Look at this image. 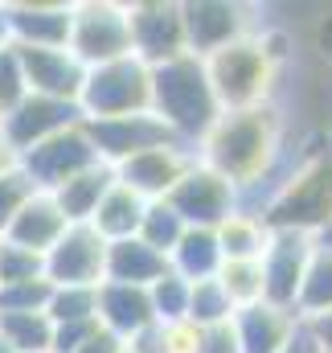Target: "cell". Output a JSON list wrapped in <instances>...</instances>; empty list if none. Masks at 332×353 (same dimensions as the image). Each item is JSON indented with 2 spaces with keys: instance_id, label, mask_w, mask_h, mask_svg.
I'll return each instance as SVG.
<instances>
[{
  "instance_id": "6da1fadb",
  "label": "cell",
  "mask_w": 332,
  "mask_h": 353,
  "mask_svg": "<svg viewBox=\"0 0 332 353\" xmlns=\"http://www.w3.org/2000/svg\"><path fill=\"white\" fill-rule=\"evenodd\" d=\"M283 136H287V119L279 103L222 111L218 123L197 144V161L209 165L218 176H226L247 205L262 185H275V169L283 161Z\"/></svg>"
},
{
  "instance_id": "7a4b0ae2",
  "label": "cell",
  "mask_w": 332,
  "mask_h": 353,
  "mask_svg": "<svg viewBox=\"0 0 332 353\" xmlns=\"http://www.w3.org/2000/svg\"><path fill=\"white\" fill-rule=\"evenodd\" d=\"M283 37L254 29L247 37H238L234 46L201 58L209 87L218 94L222 111H247V107H262V103H279V74H283Z\"/></svg>"
},
{
  "instance_id": "3957f363",
  "label": "cell",
  "mask_w": 332,
  "mask_h": 353,
  "mask_svg": "<svg viewBox=\"0 0 332 353\" xmlns=\"http://www.w3.org/2000/svg\"><path fill=\"white\" fill-rule=\"evenodd\" d=\"M152 115L189 148H197L205 140V132L218 123L222 107H218V94L209 87L201 58L185 54V58L152 70Z\"/></svg>"
},
{
  "instance_id": "277c9868",
  "label": "cell",
  "mask_w": 332,
  "mask_h": 353,
  "mask_svg": "<svg viewBox=\"0 0 332 353\" xmlns=\"http://www.w3.org/2000/svg\"><path fill=\"white\" fill-rule=\"evenodd\" d=\"M271 230H300L312 239L332 234V152L300 161L254 205Z\"/></svg>"
},
{
  "instance_id": "5b68a950",
  "label": "cell",
  "mask_w": 332,
  "mask_h": 353,
  "mask_svg": "<svg viewBox=\"0 0 332 353\" xmlns=\"http://www.w3.org/2000/svg\"><path fill=\"white\" fill-rule=\"evenodd\" d=\"M83 119H127L152 111V66H144L136 54L86 70L79 94Z\"/></svg>"
},
{
  "instance_id": "8992f818",
  "label": "cell",
  "mask_w": 332,
  "mask_h": 353,
  "mask_svg": "<svg viewBox=\"0 0 332 353\" xmlns=\"http://www.w3.org/2000/svg\"><path fill=\"white\" fill-rule=\"evenodd\" d=\"M66 50L86 70L132 58L127 4H115V0H79V4H70V41H66Z\"/></svg>"
},
{
  "instance_id": "52a82bcc",
  "label": "cell",
  "mask_w": 332,
  "mask_h": 353,
  "mask_svg": "<svg viewBox=\"0 0 332 353\" xmlns=\"http://www.w3.org/2000/svg\"><path fill=\"white\" fill-rule=\"evenodd\" d=\"M127 21H132V54L144 66L156 70L189 54L180 0H136L127 4Z\"/></svg>"
},
{
  "instance_id": "ba28073f",
  "label": "cell",
  "mask_w": 332,
  "mask_h": 353,
  "mask_svg": "<svg viewBox=\"0 0 332 353\" xmlns=\"http://www.w3.org/2000/svg\"><path fill=\"white\" fill-rule=\"evenodd\" d=\"M98 165V148L86 132V123H74L50 140H41L37 148H29L21 157V169L29 173V181L41 189V193H54L58 185H66L70 176H79L83 169Z\"/></svg>"
},
{
  "instance_id": "9c48e42d",
  "label": "cell",
  "mask_w": 332,
  "mask_h": 353,
  "mask_svg": "<svg viewBox=\"0 0 332 353\" xmlns=\"http://www.w3.org/2000/svg\"><path fill=\"white\" fill-rule=\"evenodd\" d=\"M165 201L185 218V226H205V230H218L242 205L238 189L226 176H218L209 165H201V161L176 181V189L168 193Z\"/></svg>"
},
{
  "instance_id": "30bf717a",
  "label": "cell",
  "mask_w": 332,
  "mask_h": 353,
  "mask_svg": "<svg viewBox=\"0 0 332 353\" xmlns=\"http://www.w3.org/2000/svg\"><path fill=\"white\" fill-rule=\"evenodd\" d=\"M316 239L300 234V230H271V243L262 251V283H267V304H279L287 312H295L300 304V288L312 263ZM300 316V312H295Z\"/></svg>"
},
{
  "instance_id": "8fae6325",
  "label": "cell",
  "mask_w": 332,
  "mask_h": 353,
  "mask_svg": "<svg viewBox=\"0 0 332 353\" xmlns=\"http://www.w3.org/2000/svg\"><path fill=\"white\" fill-rule=\"evenodd\" d=\"M45 279L54 288H98L107 279V243L86 222L66 226V234L45 251Z\"/></svg>"
},
{
  "instance_id": "7c38bea8",
  "label": "cell",
  "mask_w": 332,
  "mask_h": 353,
  "mask_svg": "<svg viewBox=\"0 0 332 353\" xmlns=\"http://www.w3.org/2000/svg\"><path fill=\"white\" fill-rule=\"evenodd\" d=\"M180 12H185V41L193 58H209L234 46L238 37L254 33L250 8L230 0H180Z\"/></svg>"
},
{
  "instance_id": "4fadbf2b",
  "label": "cell",
  "mask_w": 332,
  "mask_h": 353,
  "mask_svg": "<svg viewBox=\"0 0 332 353\" xmlns=\"http://www.w3.org/2000/svg\"><path fill=\"white\" fill-rule=\"evenodd\" d=\"M25 90L41 94V99H62V103H79L86 83V66L66 50V46H12Z\"/></svg>"
},
{
  "instance_id": "5bb4252c",
  "label": "cell",
  "mask_w": 332,
  "mask_h": 353,
  "mask_svg": "<svg viewBox=\"0 0 332 353\" xmlns=\"http://www.w3.org/2000/svg\"><path fill=\"white\" fill-rule=\"evenodd\" d=\"M74 123H83L79 103L41 99V94H25L12 111L0 115V132H4V140L12 144L17 161H21L29 148H37L41 140H50V136H58V132H66V128H74Z\"/></svg>"
},
{
  "instance_id": "9a60e30c",
  "label": "cell",
  "mask_w": 332,
  "mask_h": 353,
  "mask_svg": "<svg viewBox=\"0 0 332 353\" xmlns=\"http://www.w3.org/2000/svg\"><path fill=\"white\" fill-rule=\"evenodd\" d=\"M94 148H98V161L103 165H123L148 148H160V144H180L165 123L148 111V115H127V119H83Z\"/></svg>"
},
{
  "instance_id": "2e32d148",
  "label": "cell",
  "mask_w": 332,
  "mask_h": 353,
  "mask_svg": "<svg viewBox=\"0 0 332 353\" xmlns=\"http://www.w3.org/2000/svg\"><path fill=\"white\" fill-rule=\"evenodd\" d=\"M197 165V148L189 144H160V148H148L123 165H115V181L127 185L132 193H140L144 201H160L176 189V181Z\"/></svg>"
},
{
  "instance_id": "e0dca14e",
  "label": "cell",
  "mask_w": 332,
  "mask_h": 353,
  "mask_svg": "<svg viewBox=\"0 0 332 353\" xmlns=\"http://www.w3.org/2000/svg\"><path fill=\"white\" fill-rule=\"evenodd\" d=\"M8 46H66L70 41V4L12 0L0 4Z\"/></svg>"
},
{
  "instance_id": "ac0fdd59",
  "label": "cell",
  "mask_w": 332,
  "mask_h": 353,
  "mask_svg": "<svg viewBox=\"0 0 332 353\" xmlns=\"http://www.w3.org/2000/svg\"><path fill=\"white\" fill-rule=\"evenodd\" d=\"M234 337H238V353H283L287 341L300 329V316L279 308V304H250L234 312Z\"/></svg>"
},
{
  "instance_id": "d6986e66",
  "label": "cell",
  "mask_w": 332,
  "mask_h": 353,
  "mask_svg": "<svg viewBox=\"0 0 332 353\" xmlns=\"http://www.w3.org/2000/svg\"><path fill=\"white\" fill-rule=\"evenodd\" d=\"M66 214L58 210V201H54V193H33L25 205H21V214L4 226V234L0 239H8V243H17V247H25V251H33V255H45L62 234H66Z\"/></svg>"
},
{
  "instance_id": "ffe728a7",
  "label": "cell",
  "mask_w": 332,
  "mask_h": 353,
  "mask_svg": "<svg viewBox=\"0 0 332 353\" xmlns=\"http://www.w3.org/2000/svg\"><path fill=\"white\" fill-rule=\"evenodd\" d=\"M152 300L148 288H132V283H98V325L127 341L132 333H140L144 325H152Z\"/></svg>"
},
{
  "instance_id": "44dd1931",
  "label": "cell",
  "mask_w": 332,
  "mask_h": 353,
  "mask_svg": "<svg viewBox=\"0 0 332 353\" xmlns=\"http://www.w3.org/2000/svg\"><path fill=\"white\" fill-rule=\"evenodd\" d=\"M144 210H148V201H144L140 193H132L127 185L115 181V185L103 193V201L94 205V214H90L86 226H90L103 243H123V239H136V234H140Z\"/></svg>"
},
{
  "instance_id": "7402d4cb",
  "label": "cell",
  "mask_w": 332,
  "mask_h": 353,
  "mask_svg": "<svg viewBox=\"0 0 332 353\" xmlns=\"http://www.w3.org/2000/svg\"><path fill=\"white\" fill-rule=\"evenodd\" d=\"M168 271V259L144 247L140 239L107 243V279L103 283H132V288H152Z\"/></svg>"
},
{
  "instance_id": "603a6c76",
  "label": "cell",
  "mask_w": 332,
  "mask_h": 353,
  "mask_svg": "<svg viewBox=\"0 0 332 353\" xmlns=\"http://www.w3.org/2000/svg\"><path fill=\"white\" fill-rule=\"evenodd\" d=\"M222 247H218V234L214 230H205V226H189L185 234H180V243L172 247V255H168V267L180 275V279H189V283H201V279H214L218 271H222Z\"/></svg>"
},
{
  "instance_id": "cb8c5ba5",
  "label": "cell",
  "mask_w": 332,
  "mask_h": 353,
  "mask_svg": "<svg viewBox=\"0 0 332 353\" xmlns=\"http://www.w3.org/2000/svg\"><path fill=\"white\" fill-rule=\"evenodd\" d=\"M115 185V169L111 165H90L83 169L79 176H70L66 185H58L54 189V201H58V210L66 214V222L74 226V222H90V214H94V205L103 201V193Z\"/></svg>"
},
{
  "instance_id": "d4e9b609",
  "label": "cell",
  "mask_w": 332,
  "mask_h": 353,
  "mask_svg": "<svg viewBox=\"0 0 332 353\" xmlns=\"http://www.w3.org/2000/svg\"><path fill=\"white\" fill-rule=\"evenodd\" d=\"M218 247H222V259H262L267 243H271V226L262 214H254L247 205H238L218 230Z\"/></svg>"
},
{
  "instance_id": "484cf974",
  "label": "cell",
  "mask_w": 332,
  "mask_h": 353,
  "mask_svg": "<svg viewBox=\"0 0 332 353\" xmlns=\"http://www.w3.org/2000/svg\"><path fill=\"white\" fill-rule=\"evenodd\" d=\"M295 312H300V321L332 312V234L316 239V251H312V263H308V275H304Z\"/></svg>"
},
{
  "instance_id": "4316f807",
  "label": "cell",
  "mask_w": 332,
  "mask_h": 353,
  "mask_svg": "<svg viewBox=\"0 0 332 353\" xmlns=\"http://www.w3.org/2000/svg\"><path fill=\"white\" fill-rule=\"evenodd\" d=\"M214 279H218L222 292L230 296L234 312L267 300V283H262V263H258V259H226Z\"/></svg>"
},
{
  "instance_id": "83f0119b",
  "label": "cell",
  "mask_w": 332,
  "mask_h": 353,
  "mask_svg": "<svg viewBox=\"0 0 332 353\" xmlns=\"http://www.w3.org/2000/svg\"><path fill=\"white\" fill-rule=\"evenodd\" d=\"M0 337L17 353H50L54 321L50 312H8L0 316Z\"/></svg>"
},
{
  "instance_id": "f1b7e54d",
  "label": "cell",
  "mask_w": 332,
  "mask_h": 353,
  "mask_svg": "<svg viewBox=\"0 0 332 353\" xmlns=\"http://www.w3.org/2000/svg\"><path fill=\"white\" fill-rule=\"evenodd\" d=\"M185 230H189V226H185V218H180L165 197H160V201H148V210H144V222H140V234H136V239H140L144 247H152L156 255H165V259H168Z\"/></svg>"
},
{
  "instance_id": "f546056e",
  "label": "cell",
  "mask_w": 332,
  "mask_h": 353,
  "mask_svg": "<svg viewBox=\"0 0 332 353\" xmlns=\"http://www.w3.org/2000/svg\"><path fill=\"white\" fill-rule=\"evenodd\" d=\"M189 321H193L197 329H214V325L234 321V304H230V296L222 292L218 279L193 283V292H189Z\"/></svg>"
},
{
  "instance_id": "4dcf8cb0",
  "label": "cell",
  "mask_w": 332,
  "mask_h": 353,
  "mask_svg": "<svg viewBox=\"0 0 332 353\" xmlns=\"http://www.w3.org/2000/svg\"><path fill=\"white\" fill-rule=\"evenodd\" d=\"M189 292H193V283L189 279H180L172 267H168L165 275L148 288V300H152V316L168 325V321H185L189 316Z\"/></svg>"
},
{
  "instance_id": "1f68e13d",
  "label": "cell",
  "mask_w": 332,
  "mask_h": 353,
  "mask_svg": "<svg viewBox=\"0 0 332 353\" xmlns=\"http://www.w3.org/2000/svg\"><path fill=\"white\" fill-rule=\"evenodd\" d=\"M50 321L54 325H83L98 321V288H54L50 296Z\"/></svg>"
},
{
  "instance_id": "d6a6232c",
  "label": "cell",
  "mask_w": 332,
  "mask_h": 353,
  "mask_svg": "<svg viewBox=\"0 0 332 353\" xmlns=\"http://www.w3.org/2000/svg\"><path fill=\"white\" fill-rule=\"evenodd\" d=\"M54 296L50 279H25V283H4L0 288V316L8 312H45Z\"/></svg>"
},
{
  "instance_id": "836d02e7",
  "label": "cell",
  "mask_w": 332,
  "mask_h": 353,
  "mask_svg": "<svg viewBox=\"0 0 332 353\" xmlns=\"http://www.w3.org/2000/svg\"><path fill=\"white\" fill-rule=\"evenodd\" d=\"M25 279H45V255H33L8 239H0V288L25 283Z\"/></svg>"
},
{
  "instance_id": "e575fe53",
  "label": "cell",
  "mask_w": 332,
  "mask_h": 353,
  "mask_svg": "<svg viewBox=\"0 0 332 353\" xmlns=\"http://www.w3.org/2000/svg\"><path fill=\"white\" fill-rule=\"evenodd\" d=\"M37 193V185L29 181V173L17 165V169H8V173H0V234H4V226L21 214V205L29 201Z\"/></svg>"
},
{
  "instance_id": "d590c367",
  "label": "cell",
  "mask_w": 332,
  "mask_h": 353,
  "mask_svg": "<svg viewBox=\"0 0 332 353\" xmlns=\"http://www.w3.org/2000/svg\"><path fill=\"white\" fill-rule=\"evenodd\" d=\"M25 94H29V90H25L21 62H17L12 46H4V50H0V115H4V111H12Z\"/></svg>"
},
{
  "instance_id": "8d00e7d4",
  "label": "cell",
  "mask_w": 332,
  "mask_h": 353,
  "mask_svg": "<svg viewBox=\"0 0 332 353\" xmlns=\"http://www.w3.org/2000/svg\"><path fill=\"white\" fill-rule=\"evenodd\" d=\"M201 350V329L185 316V321H168L165 325V353H197Z\"/></svg>"
},
{
  "instance_id": "74e56055",
  "label": "cell",
  "mask_w": 332,
  "mask_h": 353,
  "mask_svg": "<svg viewBox=\"0 0 332 353\" xmlns=\"http://www.w3.org/2000/svg\"><path fill=\"white\" fill-rule=\"evenodd\" d=\"M94 333H98V321H83V325H54L50 353H74L79 345H86Z\"/></svg>"
},
{
  "instance_id": "f35d334b",
  "label": "cell",
  "mask_w": 332,
  "mask_h": 353,
  "mask_svg": "<svg viewBox=\"0 0 332 353\" xmlns=\"http://www.w3.org/2000/svg\"><path fill=\"white\" fill-rule=\"evenodd\" d=\"M123 350L127 353H165V325H160V321L144 325L140 333H132V337L123 341Z\"/></svg>"
},
{
  "instance_id": "ab89813d",
  "label": "cell",
  "mask_w": 332,
  "mask_h": 353,
  "mask_svg": "<svg viewBox=\"0 0 332 353\" xmlns=\"http://www.w3.org/2000/svg\"><path fill=\"white\" fill-rule=\"evenodd\" d=\"M197 353H238V337H234V325H214V329H201V350Z\"/></svg>"
},
{
  "instance_id": "60d3db41",
  "label": "cell",
  "mask_w": 332,
  "mask_h": 353,
  "mask_svg": "<svg viewBox=\"0 0 332 353\" xmlns=\"http://www.w3.org/2000/svg\"><path fill=\"white\" fill-rule=\"evenodd\" d=\"M304 325H308V333H312L316 350L332 353V312H320V316H312V321H304Z\"/></svg>"
},
{
  "instance_id": "b9f144b4",
  "label": "cell",
  "mask_w": 332,
  "mask_h": 353,
  "mask_svg": "<svg viewBox=\"0 0 332 353\" xmlns=\"http://www.w3.org/2000/svg\"><path fill=\"white\" fill-rule=\"evenodd\" d=\"M74 353H123V341H119V337H111V333L98 325V333H94L86 345H79Z\"/></svg>"
},
{
  "instance_id": "7bdbcfd3",
  "label": "cell",
  "mask_w": 332,
  "mask_h": 353,
  "mask_svg": "<svg viewBox=\"0 0 332 353\" xmlns=\"http://www.w3.org/2000/svg\"><path fill=\"white\" fill-rule=\"evenodd\" d=\"M283 353H320L316 350V341H312V333H308V325L300 321V329H295V337L287 341V350Z\"/></svg>"
},
{
  "instance_id": "ee69618b",
  "label": "cell",
  "mask_w": 332,
  "mask_h": 353,
  "mask_svg": "<svg viewBox=\"0 0 332 353\" xmlns=\"http://www.w3.org/2000/svg\"><path fill=\"white\" fill-rule=\"evenodd\" d=\"M21 161H17V152H12V144L4 140V132H0V173H8V169H17Z\"/></svg>"
},
{
  "instance_id": "f6af8a7d",
  "label": "cell",
  "mask_w": 332,
  "mask_h": 353,
  "mask_svg": "<svg viewBox=\"0 0 332 353\" xmlns=\"http://www.w3.org/2000/svg\"><path fill=\"white\" fill-rule=\"evenodd\" d=\"M8 46V33H4V17H0V50Z\"/></svg>"
},
{
  "instance_id": "bcb514c9",
  "label": "cell",
  "mask_w": 332,
  "mask_h": 353,
  "mask_svg": "<svg viewBox=\"0 0 332 353\" xmlns=\"http://www.w3.org/2000/svg\"><path fill=\"white\" fill-rule=\"evenodd\" d=\"M0 353H17V350H12V345H8V341H4V337H0Z\"/></svg>"
},
{
  "instance_id": "7dc6e473",
  "label": "cell",
  "mask_w": 332,
  "mask_h": 353,
  "mask_svg": "<svg viewBox=\"0 0 332 353\" xmlns=\"http://www.w3.org/2000/svg\"><path fill=\"white\" fill-rule=\"evenodd\" d=\"M123 353H127V350H123Z\"/></svg>"
}]
</instances>
